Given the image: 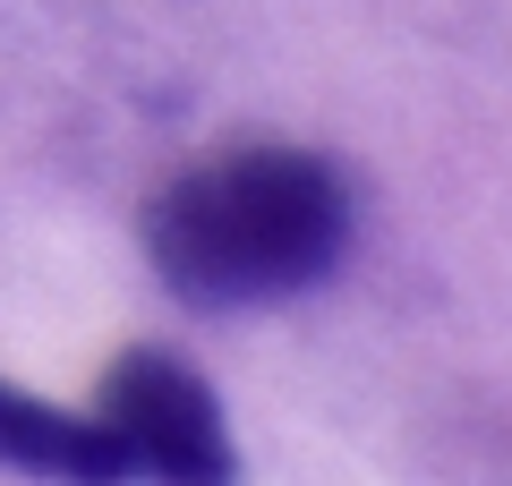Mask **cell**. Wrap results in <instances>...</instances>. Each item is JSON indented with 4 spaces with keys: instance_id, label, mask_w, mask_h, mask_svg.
<instances>
[{
    "instance_id": "cell-1",
    "label": "cell",
    "mask_w": 512,
    "mask_h": 486,
    "mask_svg": "<svg viewBox=\"0 0 512 486\" xmlns=\"http://www.w3.org/2000/svg\"><path fill=\"white\" fill-rule=\"evenodd\" d=\"M146 265L197 316L282 307L316 290L350 248V188L333 162L291 145H248L180 171L146 197Z\"/></svg>"
},
{
    "instance_id": "cell-2",
    "label": "cell",
    "mask_w": 512,
    "mask_h": 486,
    "mask_svg": "<svg viewBox=\"0 0 512 486\" xmlns=\"http://www.w3.org/2000/svg\"><path fill=\"white\" fill-rule=\"evenodd\" d=\"M103 427L128 444V469H163L180 486H214L239 469L214 384L171 350H128L103 376Z\"/></svg>"
},
{
    "instance_id": "cell-3",
    "label": "cell",
    "mask_w": 512,
    "mask_h": 486,
    "mask_svg": "<svg viewBox=\"0 0 512 486\" xmlns=\"http://www.w3.org/2000/svg\"><path fill=\"white\" fill-rule=\"evenodd\" d=\"M0 469L111 486V478H128V444L103 418H69V410H52V401L18 393V384H0Z\"/></svg>"
}]
</instances>
